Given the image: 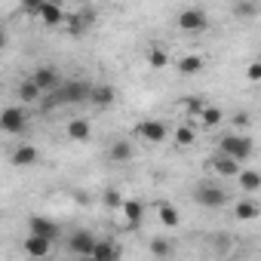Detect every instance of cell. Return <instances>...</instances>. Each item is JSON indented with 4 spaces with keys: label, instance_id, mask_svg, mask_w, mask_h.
Here are the masks:
<instances>
[{
    "label": "cell",
    "instance_id": "cell-26",
    "mask_svg": "<svg viewBox=\"0 0 261 261\" xmlns=\"http://www.w3.org/2000/svg\"><path fill=\"white\" fill-rule=\"evenodd\" d=\"M172 139H175V145H178V148H191V145L197 142V129H194L191 123H181V126H175Z\"/></svg>",
    "mask_w": 261,
    "mask_h": 261
},
{
    "label": "cell",
    "instance_id": "cell-11",
    "mask_svg": "<svg viewBox=\"0 0 261 261\" xmlns=\"http://www.w3.org/2000/svg\"><path fill=\"white\" fill-rule=\"evenodd\" d=\"M92 22H95L92 10H80V13H68L65 28H68V34H71V37H80L83 31H89V25H92Z\"/></svg>",
    "mask_w": 261,
    "mask_h": 261
},
{
    "label": "cell",
    "instance_id": "cell-24",
    "mask_svg": "<svg viewBox=\"0 0 261 261\" xmlns=\"http://www.w3.org/2000/svg\"><path fill=\"white\" fill-rule=\"evenodd\" d=\"M237 181H240V188H243L246 194H255V191H261V172H258V169H240Z\"/></svg>",
    "mask_w": 261,
    "mask_h": 261
},
{
    "label": "cell",
    "instance_id": "cell-34",
    "mask_svg": "<svg viewBox=\"0 0 261 261\" xmlns=\"http://www.w3.org/2000/svg\"><path fill=\"white\" fill-rule=\"evenodd\" d=\"M246 80H249V83H261V62H252V65L246 68Z\"/></svg>",
    "mask_w": 261,
    "mask_h": 261
},
{
    "label": "cell",
    "instance_id": "cell-19",
    "mask_svg": "<svg viewBox=\"0 0 261 261\" xmlns=\"http://www.w3.org/2000/svg\"><path fill=\"white\" fill-rule=\"evenodd\" d=\"M89 101H92L95 108H111V105L117 101V89H114L111 83H98V86H92Z\"/></svg>",
    "mask_w": 261,
    "mask_h": 261
},
{
    "label": "cell",
    "instance_id": "cell-13",
    "mask_svg": "<svg viewBox=\"0 0 261 261\" xmlns=\"http://www.w3.org/2000/svg\"><path fill=\"white\" fill-rule=\"evenodd\" d=\"M133 157H136V148H133V142H129V139H114L108 145V160L111 163H129Z\"/></svg>",
    "mask_w": 261,
    "mask_h": 261
},
{
    "label": "cell",
    "instance_id": "cell-35",
    "mask_svg": "<svg viewBox=\"0 0 261 261\" xmlns=\"http://www.w3.org/2000/svg\"><path fill=\"white\" fill-rule=\"evenodd\" d=\"M215 252H221V255L230 252V237H227V233H218V237H215Z\"/></svg>",
    "mask_w": 261,
    "mask_h": 261
},
{
    "label": "cell",
    "instance_id": "cell-30",
    "mask_svg": "<svg viewBox=\"0 0 261 261\" xmlns=\"http://www.w3.org/2000/svg\"><path fill=\"white\" fill-rule=\"evenodd\" d=\"M101 200H105V206H108V209H123V203H126V200H123V194H120V188H108Z\"/></svg>",
    "mask_w": 261,
    "mask_h": 261
},
{
    "label": "cell",
    "instance_id": "cell-7",
    "mask_svg": "<svg viewBox=\"0 0 261 261\" xmlns=\"http://www.w3.org/2000/svg\"><path fill=\"white\" fill-rule=\"evenodd\" d=\"M136 136L145 139V142H151V145H160V142L169 139V126H166L163 120H142V123L136 126Z\"/></svg>",
    "mask_w": 261,
    "mask_h": 261
},
{
    "label": "cell",
    "instance_id": "cell-12",
    "mask_svg": "<svg viewBox=\"0 0 261 261\" xmlns=\"http://www.w3.org/2000/svg\"><path fill=\"white\" fill-rule=\"evenodd\" d=\"M22 252L31 255V258H46V255L53 252V240H46V237H40V233H28L25 243H22Z\"/></svg>",
    "mask_w": 261,
    "mask_h": 261
},
{
    "label": "cell",
    "instance_id": "cell-10",
    "mask_svg": "<svg viewBox=\"0 0 261 261\" xmlns=\"http://www.w3.org/2000/svg\"><path fill=\"white\" fill-rule=\"evenodd\" d=\"M37 19H40L46 28H59V25H65L68 13L62 10V4H59V0H46V4L40 7V13H37Z\"/></svg>",
    "mask_w": 261,
    "mask_h": 261
},
{
    "label": "cell",
    "instance_id": "cell-17",
    "mask_svg": "<svg viewBox=\"0 0 261 261\" xmlns=\"http://www.w3.org/2000/svg\"><path fill=\"white\" fill-rule=\"evenodd\" d=\"M120 255H123V249H120L114 240L98 237V243H95V249H92V258H95V261H114V258H120Z\"/></svg>",
    "mask_w": 261,
    "mask_h": 261
},
{
    "label": "cell",
    "instance_id": "cell-32",
    "mask_svg": "<svg viewBox=\"0 0 261 261\" xmlns=\"http://www.w3.org/2000/svg\"><path fill=\"white\" fill-rule=\"evenodd\" d=\"M233 126L240 129V133H246V129L252 126V117H249L246 111H237V114H233Z\"/></svg>",
    "mask_w": 261,
    "mask_h": 261
},
{
    "label": "cell",
    "instance_id": "cell-18",
    "mask_svg": "<svg viewBox=\"0 0 261 261\" xmlns=\"http://www.w3.org/2000/svg\"><path fill=\"white\" fill-rule=\"evenodd\" d=\"M203 65H206V59H203V56H197V53H188V56H181V59L175 62V68H178V74H181V77H194V74H200V71H203Z\"/></svg>",
    "mask_w": 261,
    "mask_h": 261
},
{
    "label": "cell",
    "instance_id": "cell-1",
    "mask_svg": "<svg viewBox=\"0 0 261 261\" xmlns=\"http://www.w3.org/2000/svg\"><path fill=\"white\" fill-rule=\"evenodd\" d=\"M218 151H221V154H230V157L240 160V163H246V160L255 154V142H252L246 133H227V136L218 139Z\"/></svg>",
    "mask_w": 261,
    "mask_h": 261
},
{
    "label": "cell",
    "instance_id": "cell-27",
    "mask_svg": "<svg viewBox=\"0 0 261 261\" xmlns=\"http://www.w3.org/2000/svg\"><path fill=\"white\" fill-rule=\"evenodd\" d=\"M157 218H160L163 227H178V221H181V215H178V209L172 203H160L157 206Z\"/></svg>",
    "mask_w": 261,
    "mask_h": 261
},
{
    "label": "cell",
    "instance_id": "cell-5",
    "mask_svg": "<svg viewBox=\"0 0 261 261\" xmlns=\"http://www.w3.org/2000/svg\"><path fill=\"white\" fill-rule=\"evenodd\" d=\"M0 129H4L7 136H22L28 129V114H25V105H13V108H4L0 114Z\"/></svg>",
    "mask_w": 261,
    "mask_h": 261
},
{
    "label": "cell",
    "instance_id": "cell-23",
    "mask_svg": "<svg viewBox=\"0 0 261 261\" xmlns=\"http://www.w3.org/2000/svg\"><path fill=\"white\" fill-rule=\"evenodd\" d=\"M261 215V206L255 203V200H240L237 206H233V218L237 221H255Z\"/></svg>",
    "mask_w": 261,
    "mask_h": 261
},
{
    "label": "cell",
    "instance_id": "cell-3",
    "mask_svg": "<svg viewBox=\"0 0 261 261\" xmlns=\"http://www.w3.org/2000/svg\"><path fill=\"white\" fill-rule=\"evenodd\" d=\"M89 95H92L89 80H68L56 89V101H65V105H83V101H89Z\"/></svg>",
    "mask_w": 261,
    "mask_h": 261
},
{
    "label": "cell",
    "instance_id": "cell-31",
    "mask_svg": "<svg viewBox=\"0 0 261 261\" xmlns=\"http://www.w3.org/2000/svg\"><path fill=\"white\" fill-rule=\"evenodd\" d=\"M181 108H185V114H188V117H197V120H200V114H203V108H206V105H203L200 98H188Z\"/></svg>",
    "mask_w": 261,
    "mask_h": 261
},
{
    "label": "cell",
    "instance_id": "cell-29",
    "mask_svg": "<svg viewBox=\"0 0 261 261\" xmlns=\"http://www.w3.org/2000/svg\"><path fill=\"white\" fill-rule=\"evenodd\" d=\"M221 120H224V114H221V108H215V105H206V108H203V114H200V123H203L206 129L221 126Z\"/></svg>",
    "mask_w": 261,
    "mask_h": 261
},
{
    "label": "cell",
    "instance_id": "cell-21",
    "mask_svg": "<svg viewBox=\"0 0 261 261\" xmlns=\"http://www.w3.org/2000/svg\"><path fill=\"white\" fill-rule=\"evenodd\" d=\"M37 160H40V154H37L34 145H19L13 151V157H10L13 166H37Z\"/></svg>",
    "mask_w": 261,
    "mask_h": 261
},
{
    "label": "cell",
    "instance_id": "cell-6",
    "mask_svg": "<svg viewBox=\"0 0 261 261\" xmlns=\"http://www.w3.org/2000/svg\"><path fill=\"white\" fill-rule=\"evenodd\" d=\"M95 243H98V237H95L92 230H86V227H77V230L68 237V252H74V255H80V258H92V249H95Z\"/></svg>",
    "mask_w": 261,
    "mask_h": 261
},
{
    "label": "cell",
    "instance_id": "cell-14",
    "mask_svg": "<svg viewBox=\"0 0 261 261\" xmlns=\"http://www.w3.org/2000/svg\"><path fill=\"white\" fill-rule=\"evenodd\" d=\"M34 80L40 83V89H43V92H56V89L62 86V77H59V71H56L53 65L37 68V71H34Z\"/></svg>",
    "mask_w": 261,
    "mask_h": 261
},
{
    "label": "cell",
    "instance_id": "cell-4",
    "mask_svg": "<svg viewBox=\"0 0 261 261\" xmlns=\"http://www.w3.org/2000/svg\"><path fill=\"white\" fill-rule=\"evenodd\" d=\"M175 25H178V31H185V34H203V31L209 28V16H206V10H200V7H185V10L178 13Z\"/></svg>",
    "mask_w": 261,
    "mask_h": 261
},
{
    "label": "cell",
    "instance_id": "cell-8",
    "mask_svg": "<svg viewBox=\"0 0 261 261\" xmlns=\"http://www.w3.org/2000/svg\"><path fill=\"white\" fill-rule=\"evenodd\" d=\"M206 163H209V169H212L215 175H221V178H237V175H240V169H243V166H240V160H233L230 154H221V151H218V154H212Z\"/></svg>",
    "mask_w": 261,
    "mask_h": 261
},
{
    "label": "cell",
    "instance_id": "cell-2",
    "mask_svg": "<svg viewBox=\"0 0 261 261\" xmlns=\"http://www.w3.org/2000/svg\"><path fill=\"white\" fill-rule=\"evenodd\" d=\"M194 203L203 206V209H221L227 206V191L221 185H212V181H200L194 188Z\"/></svg>",
    "mask_w": 261,
    "mask_h": 261
},
{
    "label": "cell",
    "instance_id": "cell-22",
    "mask_svg": "<svg viewBox=\"0 0 261 261\" xmlns=\"http://www.w3.org/2000/svg\"><path fill=\"white\" fill-rule=\"evenodd\" d=\"M68 139H71V142H89V139H92V126H89V120L74 117V120L68 123Z\"/></svg>",
    "mask_w": 261,
    "mask_h": 261
},
{
    "label": "cell",
    "instance_id": "cell-20",
    "mask_svg": "<svg viewBox=\"0 0 261 261\" xmlns=\"http://www.w3.org/2000/svg\"><path fill=\"white\" fill-rule=\"evenodd\" d=\"M40 98H43V89H40V83H37L34 77H28V80L19 83V101H22V105H34V101H40Z\"/></svg>",
    "mask_w": 261,
    "mask_h": 261
},
{
    "label": "cell",
    "instance_id": "cell-15",
    "mask_svg": "<svg viewBox=\"0 0 261 261\" xmlns=\"http://www.w3.org/2000/svg\"><path fill=\"white\" fill-rule=\"evenodd\" d=\"M120 212H123V218H126V227L136 230V227L142 224V218H145V203H142V200H126Z\"/></svg>",
    "mask_w": 261,
    "mask_h": 261
},
{
    "label": "cell",
    "instance_id": "cell-9",
    "mask_svg": "<svg viewBox=\"0 0 261 261\" xmlns=\"http://www.w3.org/2000/svg\"><path fill=\"white\" fill-rule=\"evenodd\" d=\"M28 233H40V237H46V240H59L62 237V227L53 221V218H46V215H31L28 218Z\"/></svg>",
    "mask_w": 261,
    "mask_h": 261
},
{
    "label": "cell",
    "instance_id": "cell-16",
    "mask_svg": "<svg viewBox=\"0 0 261 261\" xmlns=\"http://www.w3.org/2000/svg\"><path fill=\"white\" fill-rule=\"evenodd\" d=\"M261 16V0H237L233 4V19L237 22H252Z\"/></svg>",
    "mask_w": 261,
    "mask_h": 261
},
{
    "label": "cell",
    "instance_id": "cell-28",
    "mask_svg": "<svg viewBox=\"0 0 261 261\" xmlns=\"http://www.w3.org/2000/svg\"><path fill=\"white\" fill-rule=\"evenodd\" d=\"M145 59H148V68H154V71H163V68L169 65V53H166L163 46H151Z\"/></svg>",
    "mask_w": 261,
    "mask_h": 261
},
{
    "label": "cell",
    "instance_id": "cell-25",
    "mask_svg": "<svg viewBox=\"0 0 261 261\" xmlns=\"http://www.w3.org/2000/svg\"><path fill=\"white\" fill-rule=\"evenodd\" d=\"M148 252H151L154 258H172V255H175V243L166 240V237H154L151 246H148Z\"/></svg>",
    "mask_w": 261,
    "mask_h": 261
},
{
    "label": "cell",
    "instance_id": "cell-33",
    "mask_svg": "<svg viewBox=\"0 0 261 261\" xmlns=\"http://www.w3.org/2000/svg\"><path fill=\"white\" fill-rule=\"evenodd\" d=\"M43 4H46V0H22V10H25V16H34L37 19V13H40Z\"/></svg>",
    "mask_w": 261,
    "mask_h": 261
}]
</instances>
